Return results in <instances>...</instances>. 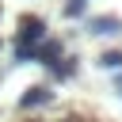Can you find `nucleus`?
I'll return each mask as SVG.
<instances>
[{"label": "nucleus", "mask_w": 122, "mask_h": 122, "mask_svg": "<svg viewBox=\"0 0 122 122\" xmlns=\"http://www.w3.org/2000/svg\"><path fill=\"white\" fill-rule=\"evenodd\" d=\"M46 42V23L38 15H23L19 19V34H15V46H42Z\"/></svg>", "instance_id": "obj_1"}, {"label": "nucleus", "mask_w": 122, "mask_h": 122, "mask_svg": "<svg viewBox=\"0 0 122 122\" xmlns=\"http://www.w3.org/2000/svg\"><path fill=\"white\" fill-rule=\"evenodd\" d=\"M50 99H53V92H50L46 84H34V88H27V92L19 95V107L30 111V107H42V103H50Z\"/></svg>", "instance_id": "obj_2"}, {"label": "nucleus", "mask_w": 122, "mask_h": 122, "mask_svg": "<svg viewBox=\"0 0 122 122\" xmlns=\"http://www.w3.org/2000/svg\"><path fill=\"white\" fill-rule=\"evenodd\" d=\"M88 30L92 34H122V19L118 15H95V19H88Z\"/></svg>", "instance_id": "obj_3"}, {"label": "nucleus", "mask_w": 122, "mask_h": 122, "mask_svg": "<svg viewBox=\"0 0 122 122\" xmlns=\"http://www.w3.org/2000/svg\"><path fill=\"white\" fill-rule=\"evenodd\" d=\"M38 61L53 69V65L61 61V42H42V46H38Z\"/></svg>", "instance_id": "obj_4"}, {"label": "nucleus", "mask_w": 122, "mask_h": 122, "mask_svg": "<svg viewBox=\"0 0 122 122\" xmlns=\"http://www.w3.org/2000/svg\"><path fill=\"white\" fill-rule=\"evenodd\" d=\"M99 65H103V69H122V50H107V53L99 57Z\"/></svg>", "instance_id": "obj_5"}, {"label": "nucleus", "mask_w": 122, "mask_h": 122, "mask_svg": "<svg viewBox=\"0 0 122 122\" xmlns=\"http://www.w3.org/2000/svg\"><path fill=\"white\" fill-rule=\"evenodd\" d=\"M72 69H76V65H72V57H61V61L53 65V76H57V80H65V76H72Z\"/></svg>", "instance_id": "obj_6"}, {"label": "nucleus", "mask_w": 122, "mask_h": 122, "mask_svg": "<svg viewBox=\"0 0 122 122\" xmlns=\"http://www.w3.org/2000/svg\"><path fill=\"white\" fill-rule=\"evenodd\" d=\"M84 8H88V0H69V4H65V15L76 19V15H84Z\"/></svg>", "instance_id": "obj_7"}, {"label": "nucleus", "mask_w": 122, "mask_h": 122, "mask_svg": "<svg viewBox=\"0 0 122 122\" xmlns=\"http://www.w3.org/2000/svg\"><path fill=\"white\" fill-rule=\"evenodd\" d=\"M118 95H122V80H118Z\"/></svg>", "instance_id": "obj_8"}]
</instances>
